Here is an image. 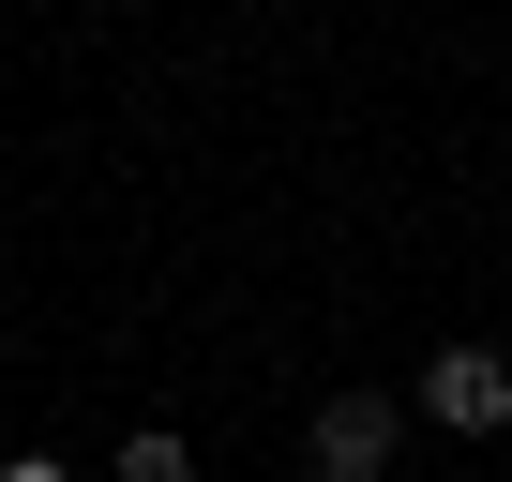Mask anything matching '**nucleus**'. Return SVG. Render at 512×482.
<instances>
[{
	"label": "nucleus",
	"instance_id": "20e7f679",
	"mask_svg": "<svg viewBox=\"0 0 512 482\" xmlns=\"http://www.w3.org/2000/svg\"><path fill=\"white\" fill-rule=\"evenodd\" d=\"M0 482H76V467L61 452H0Z\"/></svg>",
	"mask_w": 512,
	"mask_h": 482
},
{
	"label": "nucleus",
	"instance_id": "f257e3e1",
	"mask_svg": "<svg viewBox=\"0 0 512 482\" xmlns=\"http://www.w3.org/2000/svg\"><path fill=\"white\" fill-rule=\"evenodd\" d=\"M422 422H437V437H497V422H512V362H497V347H437V362H422Z\"/></svg>",
	"mask_w": 512,
	"mask_h": 482
},
{
	"label": "nucleus",
	"instance_id": "7ed1b4c3",
	"mask_svg": "<svg viewBox=\"0 0 512 482\" xmlns=\"http://www.w3.org/2000/svg\"><path fill=\"white\" fill-rule=\"evenodd\" d=\"M121 482H196V452H181L166 422H136V437H121Z\"/></svg>",
	"mask_w": 512,
	"mask_h": 482
},
{
	"label": "nucleus",
	"instance_id": "f03ea898",
	"mask_svg": "<svg viewBox=\"0 0 512 482\" xmlns=\"http://www.w3.org/2000/svg\"><path fill=\"white\" fill-rule=\"evenodd\" d=\"M392 437H407V407H392V392H317V437H302V452H317V482H377V467H392Z\"/></svg>",
	"mask_w": 512,
	"mask_h": 482
}]
</instances>
